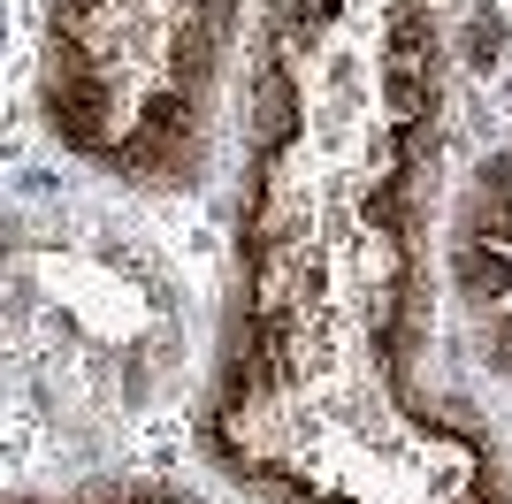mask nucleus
<instances>
[{"label":"nucleus","mask_w":512,"mask_h":504,"mask_svg":"<svg viewBox=\"0 0 512 504\" xmlns=\"http://www.w3.org/2000/svg\"><path fill=\"white\" fill-rule=\"evenodd\" d=\"M100 504H199V497H184V489H161V482H146V489H107Z\"/></svg>","instance_id":"obj_4"},{"label":"nucleus","mask_w":512,"mask_h":504,"mask_svg":"<svg viewBox=\"0 0 512 504\" xmlns=\"http://www.w3.org/2000/svg\"><path fill=\"white\" fill-rule=\"evenodd\" d=\"M451 283H459V314H467L474 352L497 375H512V146L467 191L459 245H451Z\"/></svg>","instance_id":"obj_3"},{"label":"nucleus","mask_w":512,"mask_h":504,"mask_svg":"<svg viewBox=\"0 0 512 504\" xmlns=\"http://www.w3.org/2000/svg\"><path fill=\"white\" fill-rule=\"evenodd\" d=\"M444 0H276L253 54L207 451L268 504H512L428 382Z\"/></svg>","instance_id":"obj_1"},{"label":"nucleus","mask_w":512,"mask_h":504,"mask_svg":"<svg viewBox=\"0 0 512 504\" xmlns=\"http://www.w3.org/2000/svg\"><path fill=\"white\" fill-rule=\"evenodd\" d=\"M237 16L245 0H54L46 123L115 176L184 184L207 153Z\"/></svg>","instance_id":"obj_2"},{"label":"nucleus","mask_w":512,"mask_h":504,"mask_svg":"<svg viewBox=\"0 0 512 504\" xmlns=\"http://www.w3.org/2000/svg\"><path fill=\"white\" fill-rule=\"evenodd\" d=\"M16 504H46V497H16Z\"/></svg>","instance_id":"obj_5"}]
</instances>
